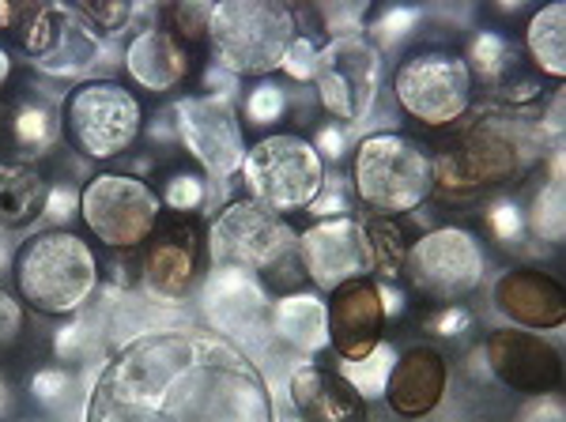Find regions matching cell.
<instances>
[{
    "mask_svg": "<svg viewBox=\"0 0 566 422\" xmlns=\"http://www.w3.org/2000/svg\"><path fill=\"white\" fill-rule=\"evenodd\" d=\"M276 400L242 344L212 328H148L98 370L84 422H276Z\"/></svg>",
    "mask_w": 566,
    "mask_h": 422,
    "instance_id": "cell-1",
    "label": "cell"
},
{
    "mask_svg": "<svg viewBox=\"0 0 566 422\" xmlns=\"http://www.w3.org/2000/svg\"><path fill=\"white\" fill-rule=\"evenodd\" d=\"M544 117L514 106L469 109L453 133L438 144L434 192L446 204H469L488 189H506L525 181L533 167L547 159Z\"/></svg>",
    "mask_w": 566,
    "mask_h": 422,
    "instance_id": "cell-2",
    "label": "cell"
},
{
    "mask_svg": "<svg viewBox=\"0 0 566 422\" xmlns=\"http://www.w3.org/2000/svg\"><path fill=\"white\" fill-rule=\"evenodd\" d=\"M15 291L31 309L50 317H72L98 287V256L72 231H45L15 253Z\"/></svg>",
    "mask_w": 566,
    "mask_h": 422,
    "instance_id": "cell-3",
    "label": "cell"
},
{
    "mask_svg": "<svg viewBox=\"0 0 566 422\" xmlns=\"http://www.w3.org/2000/svg\"><path fill=\"white\" fill-rule=\"evenodd\" d=\"M352 189L378 215L419 211L434 197L431 155L405 133L363 136L352 159Z\"/></svg>",
    "mask_w": 566,
    "mask_h": 422,
    "instance_id": "cell-4",
    "label": "cell"
},
{
    "mask_svg": "<svg viewBox=\"0 0 566 422\" xmlns=\"http://www.w3.org/2000/svg\"><path fill=\"white\" fill-rule=\"evenodd\" d=\"M208 42L219 68L231 76L264 80L280 68L287 45L295 42V15L287 4H269V0H223L212 4Z\"/></svg>",
    "mask_w": 566,
    "mask_h": 422,
    "instance_id": "cell-5",
    "label": "cell"
},
{
    "mask_svg": "<svg viewBox=\"0 0 566 422\" xmlns=\"http://www.w3.org/2000/svg\"><path fill=\"white\" fill-rule=\"evenodd\" d=\"M242 186L250 200L283 211H303L317 200L325 186V162L314 144L295 133H272L261 144L245 148L242 159Z\"/></svg>",
    "mask_w": 566,
    "mask_h": 422,
    "instance_id": "cell-6",
    "label": "cell"
},
{
    "mask_svg": "<svg viewBox=\"0 0 566 422\" xmlns=\"http://www.w3.org/2000/svg\"><path fill=\"white\" fill-rule=\"evenodd\" d=\"M298 234L272 208L258 200H234L212 219L205 234V256L212 268H242L272 275L280 264L295 261Z\"/></svg>",
    "mask_w": 566,
    "mask_h": 422,
    "instance_id": "cell-7",
    "label": "cell"
},
{
    "mask_svg": "<svg viewBox=\"0 0 566 422\" xmlns=\"http://www.w3.org/2000/svg\"><path fill=\"white\" fill-rule=\"evenodd\" d=\"M80 219L114 253H133L159 226V197L133 173H95L80 189Z\"/></svg>",
    "mask_w": 566,
    "mask_h": 422,
    "instance_id": "cell-8",
    "label": "cell"
},
{
    "mask_svg": "<svg viewBox=\"0 0 566 422\" xmlns=\"http://www.w3.org/2000/svg\"><path fill=\"white\" fill-rule=\"evenodd\" d=\"M65 128L80 155L106 162L136 144L144 128V109L129 87L114 84V80H91L69 95Z\"/></svg>",
    "mask_w": 566,
    "mask_h": 422,
    "instance_id": "cell-9",
    "label": "cell"
},
{
    "mask_svg": "<svg viewBox=\"0 0 566 422\" xmlns=\"http://www.w3.org/2000/svg\"><path fill=\"white\" fill-rule=\"evenodd\" d=\"M400 109L427 128H450L472 109V76L458 53L423 50L412 53L392 76Z\"/></svg>",
    "mask_w": 566,
    "mask_h": 422,
    "instance_id": "cell-10",
    "label": "cell"
},
{
    "mask_svg": "<svg viewBox=\"0 0 566 422\" xmlns=\"http://www.w3.org/2000/svg\"><path fill=\"white\" fill-rule=\"evenodd\" d=\"M483 268H488V256L480 238L464 226L427 231L416 245H408L405 261L408 283L438 306H458L461 298H469L483 283Z\"/></svg>",
    "mask_w": 566,
    "mask_h": 422,
    "instance_id": "cell-11",
    "label": "cell"
},
{
    "mask_svg": "<svg viewBox=\"0 0 566 422\" xmlns=\"http://www.w3.org/2000/svg\"><path fill=\"white\" fill-rule=\"evenodd\" d=\"M12 31L27 57L61 80L84 76L103 53L98 31L72 4H20Z\"/></svg>",
    "mask_w": 566,
    "mask_h": 422,
    "instance_id": "cell-12",
    "label": "cell"
},
{
    "mask_svg": "<svg viewBox=\"0 0 566 422\" xmlns=\"http://www.w3.org/2000/svg\"><path fill=\"white\" fill-rule=\"evenodd\" d=\"M317 103L336 122H367L381 91V53L374 50L367 34L333 39L325 50H317Z\"/></svg>",
    "mask_w": 566,
    "mask_h": 422,
    "instance_id": "cell-13",
    "label": "cell"
},
{
    "mask_svg": "<svg viewBox=\"0 0 566 422\" xmlns=\"http://www.w3.org/2000/svg\"><path fill=\"white\" fill-rule=\"evenodd\" d=\"M175 136L200 170L216 181H227L242 170L245 136L234 106L216 95H189L175 106Z\"/></svg>",
    "mask_w": 566,
    "mask_h": 422,
    "instance_id": "cell-14",
    "label": "cell"
},
{
    "mask_svg": "<svg viewBox=\"0 0 566 422\" xmlns=\"http://www.w3.org/2000/svg\"><path fill=\"white\" fill-rule=\"evenodd\" d=\"M295 256H298V264H303V272L314 279V287L333 295L340 283L359 279V275L370 272L367 226L355 215L317 219L310 231L298 234Z\"/></svg>",
    "mask_w": 566,
    "mask_h": 422,
    "instance_id": "cell-15",
    "label": "cell"
},
{
    "mask_svg": "<svg viewBox=\"0 0 566 422\" xmlns=\"http://www.w3.org/2000/svg\"><path fill=\"white\" fill-rule=\"evenodd\" d=\"M200 268H205V238L193 215L159 223L140 245V279L159 298H186L197 287Z\"/></svg>",
    "mask_w": 566,
    "mask_h": 422,
    "instance_id": "cell-16",
    "label": "cell"
},
{
    "mask_svg": "<svg viewBox=\"0 0 566 422\" xmlns=\"http://www.w3.org/2000/svg\"><path fill=\"white\" fill-rule=\"evenodd\" d=\"M200 309L208 328L227 339H261L269 333L272 302L253 272L212 268L200 283Z\"/></svg>",
    "mask_w": 566,
    "mask_h": 422,
    "instance_id": "cell-17",
    "label": "cell"
},
{
    "mask_svg": "<svg viewBox=\"0 0 566 422\" xmlns=\"http://www.w3.org/2000/svg\"><path fill=\"white\" fill-rule=\"evenodd\" d=\"M483 362L488 373L499 378L506 389L525 392V397H541L555 392L563 384V355L544 336L528 333V328H499L483 344Z\"/></svg>",
    "mask_w": 566,
    "mask_h": 422,
    "instance_id": "cell-18",
    "label": "cell"
},
{
    "mask_svg": "<svg viewBox=\"0 0 566 422\" xmlns=\"http://www.w3.org/2000/svg\"><path fill=\"white\" fill-rule=\"evenodd\" d=\"M328 347L340 355V362L367 359L386 336V309L378 298V283L370 275L348 279L328 295Z\"/></svg>",
    "mask_w": 566,
    "mask_h": 422,
    "instance_id": "cell-19",
    "label": "cell"
},
{
    "mask_svg": "<svg viewBox=\"0 0 566 422\" xmlns=\"http://www.w3.org/2000/svg\"><path fill=\"white\" fill-rule=\"evenodd\" d=\"M491 302L510 325L544 333V328H563L566 320V291L555 275L544 268H510L495 279Z\"/></svg>",
    "mask_w": 566,
    "mask_h": 422,
    "instance_id": "cell-20",
    "label": "cell"
},
{
    "mask_svg": "<svg viewBox=\"0 0 566 422\" xmlns=\"http://www.w3.org/2000/svg\"><path fill=\"white\" fill-rule=\"evenodd\" d=\"M450 389V362L438 347L416 344L397 355L386 384V400L400 419H427Z\"/></svg>",
    "mask_w": 566,
    "mask_h": 422,
    "instance_id": "cell-21",
    "label": "cell"
},
{
    "mask_svg": "<svg viewBox=\"0 0 566 422\" xmlns=\"http://www.w3.org/2000/svg\"><path fill=\"white\" fill-rule=\"evenodd\" d=\"M291 403L303 422H370V408L340 373L314 362L295 366L287 381Z\"/></svg>",
    "mask_w": 566,
    "mask_h": 422,
    "instance_id": "cell-22",
    "label": "cell"
},
{
    "mask_svg": "<svg viewBox=\"0 0 566 422\" xmlns=\"http://www.w3.org/2000/svg\"><path fill=\"white\" fill-rule=\"evenodd\" d=\"M125 72L136 87L151 91V95H167L189 76V50L170 34V27H144L125 45Z\"/></svg>",
    "mask_w": 566,
    "mask_h": 422,
    "instance_id": "cell-23",
    "label": "cell"
},
{
    "mask_svg": "<svg viewBox=\"0 0 566 422\" xmlns=\"http://www.w3.org/2000/svg\"><path fill=\"white\" fill-rule=\"evenodd\" d=\"M269 333H276L287 347L303 355H317L328 347V309L317 291H287L280 302H272Z\"/></svg>",
    "mask_w": 566,
    "mask_h": 422,
    "instance_id": "cell-24",
    "label": "cell"
},
{
    "mask_svg": "<svg viewBox=\"0 0 566 422\" xmlns=\"http://www.w3.org/2000/svg\"><path fill=\"white\" fill-rule=\"evenodd\" d=\"M61 144V117L53 106L39 103H12L8 114V151L20 159V167H31L34 159H45Z\"/></svg>",
    "mask_w": 566,
    "mask_h": 422,
    "instance_id": "cell-25",
    "label": "cell"
},
{
    "mask_svg": "<svg viewBox=\"0 0 566 422\" xmlns=\"http://www.w3.org/2000/svg\"><path fill=\"white\" fill-rule=\"evenodd\" d=\"M45 192L50 186L34 167L0 162V231H20L42 219Z\"/></svg>",
    "mask_w": 566,
    "mask_h": 422,
    "instance_id": "cell-26",
    "label": "cell"
},
{
    "mask_svg": "<svg viewBox=\"0 0 566 422\" xmlns=\"http://www.w3.org/2000/svg\"><path fill=\"white\" fill-rule=\"evenodd\" d=\"M525 50L533 57L536 72L552 80L566 76V4H544L525 27Z\"/></svg>",
    "mask_w": 566,
    "mask_h": 422,
    "instance_id": "cell-27",
    "label": "cell"
},
{
    "mask_svg": "<svg viewBox=\"0 0 566 422\" xmlns=\"http://www.w3.org/2000/svg\"><path fill=\"white\" fill-rule=\"evenodd\" d=\"M469 76L480 80V84H491V87H502L510 80V72H517L522 64V50L517 42H510L502 31H476L469 42Z\"/></svg>",
    "mask_w": 566,
    "mask_h": 422,
    "instance_id": "cell-28",
    "label": "cell"
},
{
    "mask_svg": "<svg viewBox=\"0 0 566 422\" xmlns=\"http://www.w3.org/2000/svg\"><path fill=\"white\" fill-rule=\"evenodd\" d=\"M370 242V272L378 275V283H397L405 275L408 261V238L392 219H363Z\"/></svg>",
    "mask_w": 566,
    "mask_h": 422,
    "instance_id": "cell-29",
    "label": "cell"
},
{
    "mask_svg": "<svg viewBox=\"0 0 566 422\" xmlns=\"http://www.w3.org/2000/svg\"><path fill=\"white\" fill-rule=\"evenodd\" d=\"M525 231L544 245H563L566 238V197L563 186H544L525 211Z\"/></svg>",
    "mask_w": 566,
    "mask_h": 422,
    "instance_id": "cell-30",
    "label": "cell"
},
{
    "mask_svg": "<svg viewBox=\"0 0 566 422\" xmlns=\"http://www.w3.org/2000/svg\"><path fill=\"white\" fill-rule=\"evenodd\" d=\"M392 362H397V351L389 344H378L367 359L359 362H340V378L359 392L363 400H378L386 397V384H389V373H392Z\"/></svg>",
    "mask_w": 566,
    "mask_h": 422,
    "instance_id": "cell-31",
    "label": "cell"
},
{
    "mask_svg": "<svg viewBox=\"0 0 566 422\" xmlns=\"http://www.w3.org/2000/svg\"><path fill=\"white\" fill-rule=\"evenodd\" d=\"M483 223H488V234L495 238L502 250H517V245L525 242V208L517 204L514 197H506V192H499V197L488 200V208H483Z\"/></svg>",
    "mask_w": 566,
    "mask_h": 422,
    "instance_id": "cell-32",
    "label": "cell"
},
{
    "mask_svg": "<svg viewBox=\"0 0 566 422\" xmlns=\"http://www.w3.org/2000/svg\"><path fill=\"white\" fill-rule=\"evenodd\" d=\"M423 23V8H412V4H389L378 12V20L370 23V34H374V50H397L405 45L408 39L416 34V27Z\"/></svg>",
    "mask_w": 566,
    "mask_h": 422,
    "instance_id": "cell-33",
    "label": "cell"
},
{
    "mask_svg": "<svg viewBox=\"0 0 566 422\" xmlns=\"http://www.w3.org/2000/svg\"><path fill=\"white\" fill-rule=\"evenodd\" d=\"M27 389H31V400L42 411H65L72 397H76V378H72L65 366H42Z\"/></svg>",
    "mask_w": 566,
    "mask_h": 422,
    "instance_id": "cell-34",
    "label": "cell"
},
{
    "mask_svg": "<svg viewBox=\"0 0 566 422\" xmlns=\"http://www.w3.org/2000/svg\"><path fill=\"white\" fill-rule=\"evenodd\" d=\"M283 114H287V91L272 84V80L253 84V91L242 103V117L250 128H272L276 122H283Z\"/></svg>",
    "mask_w": 566,
    "mask_h": 422,
    "instance_id": "cell-35",
    "label": "cell"
},
{
    "mask_svg": "<svg viewBox=\"0 0 566 422\" xmlns=\"http://www.w3.org/2000/svg\"><path fill=\"white\" fill-rule=\"evenodd\" d=\"M159 204H167L178 215H193V211L208 204V181L193 170H175L167 178V186H163Z\"/></svg>",
    "mask_w": 566,
    "mask_h": 422,
    "instance_id": "cell-36",
    "label": "cell"
},
{
    "mask_svg": "<svg viewBox=\"0 0 566 422\" xmlns=\"http://www.w3.org/2000/svg\"><path fill=\"white\" fill-rule=\"evenodd\" d=\"M87 347H91V320L80 314H72L65 325L53 333V355H57L61 366L80 362L87 355Z\"/></svg>",
    "mask_w": 566,
    "mask_h": 422,
    "instance_id": "cell-37",
    "label": "cell"
},
{
    "mask_svg": "<svg viewBox=\"0 0 566 422\" xmlns=\"http://www.w3.org/2000/svg\"><path fill=\"white\" fill-rule=\"evenodd\" d=\"M72 8L91 23V31H106V34L122 31L136 15V8L125 4V0H84V4H72Z\"/></svg>",
    "mask_w": 566,
    "mask_h": 422,
    "instance_id": "cell-38",
    "label": "cell"
},
{
    "mask_svg": "<svg viewBox=\"0 0 566 422\" xmlns=\"http://www.w3.org/2000/svg\"><path fill=\"white\" fill-rule=\"evenodd\" d=\"M208 20H212V4H175L170 8V27L181 45L205 42L208 39Z\"/></svg>",
    "mask_w": 566,
    "mask_h": 422,
    "instance_id": "cell-39",
    "label": "cell"
},
{
    "mask_svg": "<svg viewBox=\"0 0 566 422\" xmlns=\"http://www.w3.org/2000/svg\"><path fill=\"white\" fill-rule=\"evenodd\" d=\"M322 12L333 39H352V34H363V20H367L370 4H333L322 8Z\"/></svg>",
    "mask_w": 566,
    "mask_h": 422,
    "instance_id": "cell-40",
    "label": "cell"
},
{
    "mask_svg": "<svg viewBox=\"0 0 566 422\" xmlns=\"http://www.w3.org/2000/svg\"><path fill=\"white\" fill-rule=\"evenodd\" d=\"M80 215V189H72V186H53L50 192H45V208H42V219L45 223H53V226H65L69 219H76Z\"/></svg>",
    "mask_w": 566,
    "mask_h": 422,
    "instance_id": "cell-41",
    "label": "cell"
},
{
    "mask_svg": "<svg viewBox=\"0 0 566 422\" xmlns=\"http://www.w3.org/2000/svg\"><path fill=\"white\" fill-rule=\"evenodd\" d=\"M280 68L287 72L291 80H298V84H306V80H314V68H317V45L310 39H295L287 45V53H283Z\"/></svg>",
    "mask_w": 566,
    "mask_h": 422,
    "instance_id": "cell-42",
    "label": "cell"
},
{
    "mask_svg": "<svg viewBox=\"0 0 566 422\" xmlns=\"http://www.w3.org/2000/svg\"><path fill=\"white\" fill-rule=\"evenodd\" d=\"M514 422H566V403L563 397L541 392V397H528L522 408L514 411Z\"/></svg>",
    "mask_w": 566,
    "mask_h": 422,
    "instance_id": "cell-43",
    "label": "cell"
},
{
    "mask_svg": "<svg viewBox=\"0 0 566 422\" xmlns=\"http://www.w3.org/2000/svg\"><path fill=\"white\" fill-rule=\"evenodd\" d=\"M472 325H476V317H472L464 306H442L438 314H431V320H427V328H431L434 336H442V339L469 336Z\"/></svg>",
    "mask_w": 566,
    "mask_h": 422,
    "instance_id": "cell-44",
    "label": "cell"
},
{
    "mask_svg": "<svg viewBox=\"0 0 566 422\" xmlns=\"http://www.w3.org/2000/svg\"><path fill=\"white\" fill-rule=\"evenodd\" d=\"M306 211L314 219H340V215H352V200H348V192H344L340 181H328L325 178L322 192H317V200Z\"/></svg>",
    "mask_w": 566,
    "mask_h": 422,
    "instance_id": "cell-45",
    "label": "cell"
},
{
    "mask_svg": "<svg viewBox=\"0 0 566 422\" xmlns=\"http://www.w3.org/2000/svg\"><path fill=\"white\" fill-rule=\"evenodd\" d=\"M20 336H23V306L15 302V295H8L0 287V355L20 344Z\"/></svg>",
    "mask_w": 566,
    "mask_h": 422,
    "instance_id": "cell-46",
    "label": "cell"
},
{
    "mask_svg": "<svg viewBox=\"0 0 566 422\" xmlns=\"http://www.w3.org/2000/svg\"><path fill=\"white\" fill-rule=\"evenodd\" d=\"M314 151L322 155V162L325 159H344V155H348V136H344V128L340 125H322L317 128V136H314Z\"/></svg>",
    "mask_w": 566,
    "mask_h": 422,
    "instance_id": "cell-47",
    "label": "cell"
},
{
    "mask_svg": "<svg viewBox=\"0 0 566 422\" xmlns=\"http://www.w3.org/2000/svg\"><path fill=\"white\" fill-rule=\"evenodd\" d=\"M374 283H378V279H374ZM378 298H381V309H386V320L405 317L408 298H405V291H400L397 283H378Z\"/></svg>",
    "mask_w": 566,
    "mask_h": 422,
    "instance_id": "cell-48",
    "label": "cell"
},
{
    "mask_svg": "<svg viewBox=\"0 0 566 422\" xmlns=\"http://www.w3.org/2000/svg\"><path fill=\"white\" fill-rule=\"evenodd\" d=\"M12 411H15V392H12V384H8L4 373H0V422L12 419Z\"/></svg>",
    "mask_w": 566,
    "mask_h": 422,
    "instance_id": "cell-49",
    "label": "cell"
},
{
    "mask_svg": "<svg viewBox=\"0 0 566 422\" xmlns=\"http://www.w3.org/2000/svg\"><path fill=\"white\" fill-rule=\"evenodd\" d=\"M15 15H20V4H12V0H0V31H12Z\"/></svg>",
    "mask_w": 566,
    "mask_h": 422,
    "instance_id": "cell-50",
    "label": "cell"
},
{
    "mask_svg": "<svg viewBox=\"0 0 566 422\" xmlns=\"http://www.w3.org/2000/svg\"><path fill=\"white\" fill-rule=\"evenodd\" d=\"M8 264H12V268H15V253H12V245H8V238L0 234V275L8 272Z\"/></svg>",
    "mask_w": 566,
    "mask_h": 422,
    "instance_id": "cell-51",
    "label": "cell"
},
{
    "mask_svg": "<svg viewBox=\"0 0 566 422\" xmlns=\"http://www.w3.org/2000/svg\"><path fill=\"white\" fill-rule=\"evenodd\" d=\"M12 80V57H8V50H0V87Z\"/></svg>",
    "mask_w": 566,
    "mask_h": 422,
    "instance_id": "cell-52",
    "label": "cell"
},
{
    "mask_svg": "<svg viewBox=\"0 0 566 422\" xmlns=\"http://www.w3.org/2000/svg\"><path fill=\"white\" fill-rule=\"evenodd\" d=\"M276 422H303V419H276Z\"/></svg>",
    "mask_w": 566,
    "mask_h": 422,
    "instance_id": "cell-53",
    "label": "cell"
},
{
    "mask_svg": "<svg viewBox=\"0 0 566 422\" xmlns=\"http://www.w3.org/2000/svg\"><path fill=\"white\" fill-rule=\"evenodd\" d=\"M39 422H45V419H39Z\"/></svg>",
    "mask_w": 566,
    "mask_h": 422,
    "instance_id": "cell-54",
    "label": "cell"
}]
</instances>
